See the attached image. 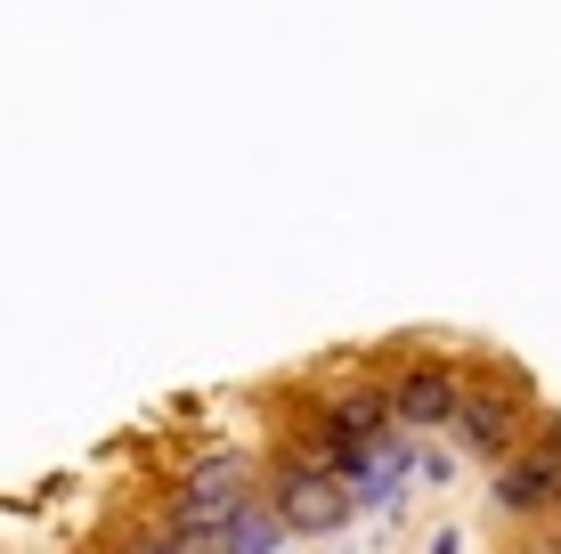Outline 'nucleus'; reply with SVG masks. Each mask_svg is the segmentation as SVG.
Returning <instances> with one entry per match:
<instances>
[{"mask_svg":"<svg viewBox=\"0 0 561 554\" xmlns=\"http://www.w3.org/2000/svg\"><path fill=\"white\" fill-rule=\"evenodd\" d=\"M253 498H261V456L237 449V441H211L196 456H180V473L163 482L154 522L180 539V554H211V539H220Z\"/></svg>","mask_w":561,"mask_h":554,"instance_id":"obj_1","label":"nucleus"},{"mask_svg":"<svg viewBox=\"0 0 561 554\" xmlns=\"http://www.w3.org/2000/svg\"><path fill=\"white\" fill-rule=\"evenodd\" d=\"M537 416H546V399H537V384L513 368V359L463 351V399H456V425H448L463 456H480V465L513 456L537 432Z\"/></svg>","mask_w":561,"mask_h":554,"instance_id":"obj_2","label":"nucleus"},{"mask_svg":"<svg viewBox=\"0 0 561 554\" xmlns=\"http://www.w3.org/2000/svg\"><path fill=\"white\" fill-rule=\"evenodd\" d=\"M261 498L285 522V539H342V530L358 522V489L342 482V473H325V465L285 456V449L261 456Z\"/></svg>","mask_w":561,"mask_h":554,"instance_id":"obj_3","label":"nucleus"},{"mask_svg":"<svg viewBox=\"0 0 561 554\" xmlns=\"http://www.w3.org/2000/svg\"><path fill=\"white\" fill-rule=\"evenodd\" d=\"M382 368V392H391V416L399 432L432 441V432L456 425V399H463V351H432V342H399V351L375 359Z\"/></svg>","mask_w":561,"mask_h":554,"instance_id":"obj_4","label":"nucleus"},{"mask_svg":"<svg viewBox=\"0 0 561 554\" xmlns=\"http://www.w3.org/2000/svg\"><path fill=\"white\" fill-rule=\"evenodd\" d=\"M489 513L513 522V530L520 522H553V513H561V416L553 408L537 416V432L513 456L489 465Z\"/></svg>","mask_w":561,"mask_h":554,"instance_id":"obj_5","label":"nucleus"},{"mask_svg":"<svg viewBox=\"0 0 561 554\" xmlns=\"http://www.w3.org/2000/svg\"><path fill=\"white\" fill-rule=\"evenodd\" d=\"M309 392H318L325 425H334L342 441H358V449H375V441H391V432H399L391 392H382V368H375V359H351L342 375H318Z\"/></svg>","mask_w":561,"mask_h":554,"instance_id":"obj_6","label":"nucleus"},{"mask_svg":"<svg viewBox=\"0 0 561 554\" xmlns=\"http://www.w3.org/2000/svg\"><path fill=\"white\" fill-rule=\"evenodd\" d=\"M285 546H294V539H285V522L268 513V498H253L220 539H211V554H285Z\"/></svg>","mask_w":561,"mask_h":554,"instance_id":"obj_7","label":"nucleus"},{"mask_svg":"<svg viewBox=\"0 0 561 554\" xmlns=\"http://www.w3.org/2000/svg\"><path fill=\"white\" fill-rule=\"evenodd\" d=\"M106 554H180V539H171V530L154 522V513H130V522H114Z\"/></svg>","mask_w":561,"mask_h":554,"instance_id":"obj_8","label":"nucleus"},{"mask_svg":"<svg viewBox=\"0 0 561 554\" xmlns=\"http://www.w3.org/2000/svg\"><path fill=\"white\" fill-rule=\"evenodd\" d=\"M505 554H561V513H553V522H520L505 539Z\"/></svg>","mask_w":561,"mask_h":554,"instance_id":"obj_9","label":"nucleus"},{"mask_svg":"<svg viewBox=\"0 0 561 554\" xmlns=\"http://www.w3.org/2000/svg\"><path fill=\"white\" fill-rule=\"evenodd\" d=\"M423 554H463V530H456V522H439V530H432V546H423Z\"/></svg>","mask_w":561,"mask_h":554,"instance_id":"obj_10","label":"nucleus"}]
</instances>
